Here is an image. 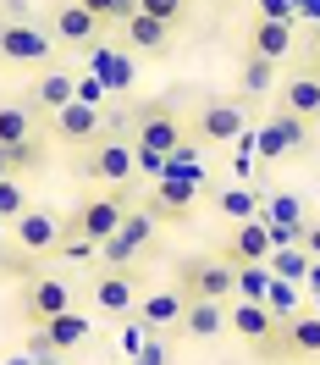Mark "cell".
<instances>
[{
    "mask_svg": "<svg viewBox=\"0 0 320 365\" xmlns=\"http://www.w3.org/2000/svg\"><path fill=\"white\" fill-rule=\"evenodd\" d=\"M177 288L188 299H232L238 294V266L221 255H188V260H177Z\"/></svg>",
    "mask_w": 320,
    "mask_h": 365,
    "instance_id": "6da1fadb",
    "label": "cell"
},
{
    "mask_svg": "<svg viewBox=\"0 0 320 365\" xmlns=\"http://www.w3.org/2000/svg\"><path fill=\"white\" fill-rule=\"evenodd\" d=\"M83 178H94V182H127V178H138V150H133V138H122V133H105L94 138L89 150H83V166H78Z\"/></svg>",
    "mask_w": 320,
    "mask_h": 365,
    "instance_id": "7a4b0ae2",
    "label": "cell"
},
{
    "mask_svg": "<svg viewBox=\"0 0 320 365\" xmlns=\"http://www.w3.org/2000/svg\"><path fill=\"white\" fill-rule=\"evenodd\" d=\"M149 244H155V216H149V210H127L122 227L100 244V260H105V266H133Z\"/></svg>",
    "mask_w": 320,
    "mask_h": 365,
    "instance_id": "3957f363",
    "label": "cell"
},
{
    "mask_svg": "<svg viewBox=\"0 0 320 365\" xmlns=\"http://www.w3.org/2000/svg\"><path fill=\"white\" fill-rule=\"evenodd\" d=\"M199 194H205V182H199V178H155L144 210H149L155 222H188L193 205H199Z\"/></svg>",
    "mask_w": 320,
    "mask_h": 365,
    "instance_id": "277c9868",
    "label": "cell"
},
{
    "mask_svg": "<svg viewBox=\"0 0 320 365\" xmlns=\"http://www.w3.org/2000/svg\"><path fill=\"white\" fill-rule=\"evenodd\" d=\"M188 133L199 144H238L243 138V106L238 100H205L199 111L188 116Z\"/></svg>",
    "mask_w": 320,
    "mask_h": 365,
    "instance_id": "5b68a950",
    "label": "cell"
},
{
    "mask_svg": "<svg viewBox=\"0 0 320 365\" xmlns=\"http://www.w3.org/2000/svg\"><path fill=\"white\" fill-rule=\"evenodd\" d=\"M67 227H72V216H55V210H23L17 222H11V238H17V250L23 255H50L61 238H67Z\"/></svg>",
    "mask_w": 320,
    "mask_h": 365,
    "instance_id": "8992f818",
    "label": "cell"
},
{
    "mask_svg": "<svg viewBox=\"0 0 320 365\" xmlns=\"http://www.w3.org/2000/svg\"><path fill=\"white\" fill-rule=\"evenodd\" d=\"M254 144H260V155H265V160H287V155H298V150L309 144V122L293 116V111H271L265 122H260Z\"/></svg>",
    "mask_w": 320,
    "mask_h": 365,
    "instance_id": "52a82bcc",
    "label": "cell"
},
{
    "mask_svg": "<svg viewBox=\"0 0 320 365\" xmlns=\"http://www.w3.org/2000/svg\"><path fill=\"white\" fill-rule=\"evenodd\" d=\"M50 34H55V45L94 50V39L105 34V23L94 17L89 6H78V0H55V6H50Z\"/></svg>",
    "mask_w": 320,
    "mask_h": 365,
    "instance_id": "ba28073f",
    "label": "cell"
},
{
    "mask_svg": "<svg viewBox=\"0 0 320 365\" xmlns=\"http://www.w3.org/2000/svg\"><path fill=\"white\" fill-rule=\"evenodd\" d=\"M188 138H193V133H188V122H177L171 106H144V111H138V138H133V144L171 155V150H183Z\"/></svg>",
    "mask_w": 320,
    "mask_h": 365,
    "instance_id": "9c48e42d",
    "label": "cell"
},
{
    "mask_svg": "<svg viewBox=\"0 0 320 365\" xmlns=\"http://www.w3.org/2000/svg\"><path fill=\"white\" fill-rule=\"evenodd\" d=\"M0 56H6V61H17V67H45L50 56H55V39H50L45 28H33V23H11V17H6V34H0Z\"/></svg>",
    "mask_w": 320,
    "mask_h": 365,
    "instance_id": "30bf717a",
    "label": "cell"
},
{
    "mask_svg": "<svg viewBox=\"0 0 320 365\" xmlns=\"http://www.w3.org/2000/svg\"><path fill=\"white\" fill-rule=\"evenodd\" d=\"M122 216H127V194H100V200H83V205L72 210V232L105 244V238L122 227Z\"/></svg>",
    "mask_w": 320,
    "mask_h": 365,
    "instance_id": "8fae6325",
    "label": "cell"
},
{
    "mask_svg": "<svg viewBox=\"0 0 320 365\" xmlns=\"http://www.w3.org/2000/svg\"><path fill=\"white\" fill-rule=\"evenodd\" d=\"M94 304H100V316H133L138 310L133 266H105V272L94 277Z\"/></svg>",
    "mask_w": 320,
    "mask_h": 365,
    "instance_id": "7c38bea8",
    "label": "cell"
},
{
    "mask_svg": "<svg viewBox=\"0 0 320 365\" xmlns=\"http://www.w3.org/2000/svg\"><path fill=\"white\" fill-rule=\"evenodd\" d=\"M105 133V106H89V100H72L55 111V138L72 144V150H89L94 138Z\"/></svg>",
    "mask_w": 320,
    "mask_h": 365,
    "instance_id": "4fadbf2b",
    "label": "cell"
},
{
    "mask_svg": "<svg viewBox=\"0 0 320 365\" xmlns=\"http://www.w3.org/2000/svg\"><path fill=\"white\" fill-rule=\"evenodd\" d=\"M221 260L232 266H249V260H271V227H265V216H249V222H232V238Z\"/></svg>",
    "mask_w": 320,
    "mask_h": 365,
    "instance_id": "5bb4252c",
    "label": "cell"
},
{
    "mask_svg": "<svg viewBox=\"0 0 320 365\" xmlns=\"http://www.w3.org/2000/svg\"><path fill=\"white\" fill-rule=\"evenodd\" d=\"M23 310H28L33 327H45L50 316L72 310V288H67V282H55V277H33V282H28V294H23Z\"/></svg>",
    "mask_w": 320,
    "mask_h": 365,
    "instance_id": "9a60e30c",
    "label": "cell"
},
{
    "mask_svg": "<svg viewBox=\"0 0 320 365\" xmlns=\"http://www.w3.org/2000/svg\"><path fill=\"white\" fill-rule=\"evenodd\" d=\"M183 310H188L183 288H160V294H144L138 321H144V332H171V327H183Z\"/></svg>",
    "mask_w": 320,
    "mask_h": 365,
    "instance_id": "2e32d148",
    "label": "cell"
},
{
    "mask_svg": "<svg viewBox=\"0 0 320 365\" xmlns=\"http://www.w3.org/2000/svg\"><path fill=\"white\" fill-rule=\"evenodd\" d=\"M282 111L304 116L309 128H315V122H320V72H315V67L293 72V78L282 83Z\"/></svg>",
    "mask_w": 320,
    "mask_h": 365,
    "instance_id": "e0dca14e",
    "label": "cell"
},
{
    "mask_svg": "<svg viewBox=\"0 0 320 365\" xmlns=\"http://www.w3.org/2000/svg\"><path fill=\"white\" fill-rule=\"evenodd\" d=\"M227 327H232L243 343H260V338H271L282 321H276L260 299H232V304H227Z\"/></svg>",
    "mask_w": 320,
    "mask_h": 365,
    "instance_id": "ac0fdd59",
    "label": "cell"
},
{
    "mask_svg": "<svg viewBox=\"0 0 320 365\" xmlns=\"http://www.w3.org/2000/svg\"><path fill=\"white\" fill-rule=\"evenodd\" d=\"M249 56H265V61H282V56H293V23L254 17V23H249Z\"/></svg>",
    "mask_w": 320,
    "mask_h": 365,
    "instance_id": "d6986e66",
    "label": "cell"
},
{
    "mask_svg": "<svg viewBox=\"0 0 320 365\" xmlns=\"http://www.w3.org/2000/svg\"><path fill=\"white\" fill-rule=\"evenodd\" d=\"M183 332L188 338H221L227 332V299H188V310H183Z\"/></svg>",
    "mask_w": 320,
    "mask_h": 365,
    "instance_id": "ffe728a7",
    "label": "cell"
},
{
    "mask_svg": "<svg viewBox=\"0 0 320 365\" xmlns=\"http://www.w3.org/2000/svg\"><path fill=\"white\" fill-rule=\"evenodd\" d=\"M282 343H287V360L320 354V310H298L293 321H282Z\"/></svg>",
    "mask_w": 320,
    "mask_h": 365,
    "instance_id": "44dd1931",
    "label": "cell"
},
{
    "mask_svg": "<svg viewBox=\"0 0 320 365\" xmlns=\"http://www.w3.org/2000/svg\"><path fill=\"white\" fill-rule=\"evenodd\" d=\"M122 34H127V45L144 50V56H160V50L171 45V23H160L149 11H133V17L122 23Z\"/></svg>",
    "mask_w": 320,
    "mask_h": 365,
    "instance_id": "7402d4cb",
    "label": "cell"
},
{
    "mask_svg": "<svg viewBox=\"0 0 320 365\" xmlns=\"http://www.w3.org/2000/svg\"><path fill=\"white\" fill-rule=\"evenodd\" d=\"M89 316H83V310H61V316H50L45 321V338L55 343V354H72V349H83V343H89Z\"/></svg>",
    "mask_w": 320,
    "mask_h": 365,
    "instance_id": "603a6c76",
    "label": "cell"
},
{
    "mask_svg": "<svg viewBox=\"0 0 320 365\" xmlns=\"http://www.w3.org/2000/svg\"><path fill=\"white\" fill-rule=\"evenodd\" d=\"M78 100V78H67V72H45V78H33V106H45L50 116L61 111V106H72Z\"/></svg>",
    "mask_w": 320,
    "mask_h": 365,
    "instance_id": "cb8c5ba5",
    "label": "cell"
},
{
    "mask_svg": "<svg viewBox=\"0 0 320 365\" xmlns=\"http://www.w3.org/2000/svg\"><path fill=\"white\" fill-rule=\"evenodd\" d=\"M215 210L232 216V222H249V216H265V200H260L254 188H221V194H215Z\"/></svg>",
    "mask_w": 320,
    "mask_h": 365,
    "instance_id": "d4e9b609",
    "label": "cell"
},
{
    "mask_svg": "<svg viewBox=\"0 0 320 365\" xmlns=\"http://www.w3.org/2000/svg\"><path fill=\"white\" fill-rule=\"evenodd\" d=\"M309 266H315V255L304 250V244L271 250V272H276V277H287V282H309Z\"/></svg>",
    "mask_w": 320,
    "mask_h": 365,
    "instance_id": "484cf974",
    "label": "cell"
},
{
    "mask_svg": "<svg viewBox=\"0 0 320 365\" xmlns=\"http://www.w3.org/2000/svg\"><path fill=\"white\" fill-rule=\"evenodd\" d=\"M276 89V61H265V56H243V94L249 100H260V94Z\"/></svg>",
    "mask_w": 320,
    "mask_h": 365,
    "instance_id": "4316f807",
    "label": "cell"
},
{
    "mask_svg": "<svg viewBox=\"0 0 320 365\" xmlns=\"http://www.w3.org/2000/svg\"><path fill=\"white\" fill-rule=\"evenodd\" d=\"M265 310H271L276 321H293L298 316V282H287V277L271 272V288H265Z\"/></svg>",
    "mask_w": 320,
    "mask_h": 365,
    "instance_id": "83f0119b",
    "label": "cell"
},
{
    "mask_svg": "<svg viewBox=\"0 0 320 365\" xmlns=\"http://www.w3.org/2000/svg\"><path fill=\"white\" fill-rule=\"evenodd\" d=\"M28 138H33V116L6 100V106H0V144L11 150V144H28Z\"/></svg>",
    "mask_w": 320,
    "mask_h": 365,
    "instance_id": "f1b7e54d",
    "label": "cell"
},
{
    "mask_svg": "<svg viewBox=\"0 0 320 365\" xmlns=\"http://www.w3.org/2000/svg\"><path fill=\"white\" fill-rule=\"evenodd\" d=\"M265 288H271V260L238 266V294H232V299H260V304H265Z\"/></svg>",
    "mask_w": 320,
    "mask_h": 365,
    "instance_id": "f546056e",
    "label": "cell"
},
{
    "mask_svg": "<svg viewBox=\"0 0 320 365\" xmlns=\"http://www.w3.org/2000/svg\"><path fill=\"white\" fill-rule=\"evenodd\" d=\"M265 222H293V227H304L309 216H304V200H298V194L276 188V194H265Z\"/></svg>",
    "mask_w": 320,
    "mask_h": 365,
    "instance_id": "4dcf8cb0",
    "label": "cell"
},
{
    "mask_svg": "<svg viewBox=\"0 0 320 365\" xmlns=\"http://www.w3.org/2000/svg\"><path fill=\"white\" fill-rule=\"evenodd\" d=\"M78 6H89L105 28H111V23H127V17L138 11V0H78Z\"/></svg>",
    "mask_w": 320,
    "mask_h": 365,
    "instance_id": "1f68e13d",
    "label": "cell"
},
{
    "mask_svg": "<svg viewBox=\"0 0 320 365\" xmlns=\"http://www.w3.org/2000/svg\"><path fill=\"white\" fill-rule=\"evenodd\" d=\"M23 210H28V194H23V182H17V178H0V216H11V222H17Z\"/></svg>",
    "mask_w": 320,
    "mask_h": 365,
    "instance_id": "d6a6232c",
    "label": "cell"
},
{
    "mask_svg": "<svg viewBox=\"0 0 320 365\" xmlns=\"http://www.w3.org/2000/svg\"><path fill=\"white\" fill-rule=\"evenodd\" d=\"M138 11H149V17H160V23H183V11H188V0H138Z\"/></svg>",
    "mask_w": 320,
    "mask_h": 365,
    "instance_id": "836d02e7",
    "label": "cell"
},
{
    "mask_svg": "<svg viewBox=\"0 0 320 365\" xmlns=\"http://www.w3.org/2000/svg\"><path fill=\"white\" fill-rule=\"evenodd\" d=\"M133 365H171V349L160 343V332H149V338H144V349L133 354Z\"/></svg>",
    "mask_w": 320,
    "mask_h": 365,
    "instance_id": "e575fe53",
    "label": "cell"
},
{
    "mask_svg": "<svg viewBox=\"0 0 320 365\" xmlns=\"http://www.w3.org/2000/svg\"><path fill=\"white\" fill-rule=\"evenodd\" d=\"M254 17H276V23H298L293 0H254Z\"/></svg>",
    "mask_w": 320,
    "mask_h": 365,
    "instance_id": "d590c367",
    "label": "cell"
},
{
    "mask_svg": "<svg viewBox=\"0 0 320 365\" xmlns=\"http://www.w3.org/2000/svg\"><path fill=\"white\" fill-rule=\"evenodd\" d=\"M105 89H111V83H105L100 72H94V78H78V100H89V106H105Z\"/></svg>",
    "mask_w": 320,
    "mask_h": 365,
    "instance_id": "8d00e7d4",
    "label": "cell"
},
{
    "mask_svg": "<svg viewBox=\"0 0 320 365\" xmlns=\"http://www.w3.org/2000/svg\"><path fill=\"white\" fill-rule=\"evenodd\" d=\"M6 155H11V172H28V166L39 160V138H28V144H11Z\"/></svg>",
    "mask_w": 320,
    "mask_h": 365,
    "instance_id": "74e56055",
    "label": "cell"
},
{
    "mask_svg": "<svg viewBox=\"0 0 320 365\" xmlns=\"http://www.w3.org/2000/svg\"><path fill=\"white\" fill-rule=\"evenodd\" d=\"M138 150V172H144V178H160V172H166V155H160V150H144V144H133Z\"/></svg>",
    "mask_w": 320,
    "mask_h": 365,
    "instance_id": "f35d334b",
    "label": "cell"
},
{
    "mask_svg": "<svg viewBox=\"0 0 320 365\" xmlns=\"http://www.w3.org/2000/svg\"><path fill=\"white\" fill-rule=\"evenodd\" d=\"M298 244H304V250L320 260V222H304V238H298Z\"/></svg>",
    "mask_w": 320,
    "mask_h": 365,
    "instance_id": "ab89813d",
    "label": "cell"
},
{
    "mask_svg": "<svg viewBox=\"0 0 320 365\" xmlns=\"http://www.w3.org/2000/svg\"><path fill=\"white\" fill-rule=\"evenodd\" d=\"M309 67L320 72V28H315V39H309Z\"/></svg>",
    "mask_w": 320,
    "mask_h": 365,
    "instance_id": "60d3db41",
    "label": "cell"
},
{
    "mask_svg": "<svg viewBox=\"0 0 320 365\" xmlns=\"http://www.w3.org/2000/svg\"><path fill=\"white\" fill-rule=\"evenodd\" d=\"M0 178H11V155H6V144H0Z\"/></svg>",
    "mask_w": 320,
    "mask_h": 365,
    "instance_id": "b9f144b4",
    "label": "cell"
},
{
    "mask_svg": "<svg viewBox=\"0 0 320 365\" xmlns=\"http://www.w3.org/2000/svg\"><path fill=\"white\" fill-rule=\"evenodd\" d=\"M6 365H33V354H11V360H6Z\"/></svg>",
    "mask_w": 320,
    "mask_h": 365,
    "instance_id": "7bdbcfd3",
    "label": "cell"
},
{
    "mask_svg": "<svg viewBox=\"0 0 320 365\" xmlns=\"http://www.w3.org/2000/svg\"><path fill=\"white\" fill-rule=\"evenodd\" d=\"M0 272H6V255H0Z\"/></svg>",
    "mask_w": 320,
    "mask_h": 365,
    "instance_id": "ee69618b",
    "label": "cell"
},
{
    "mask_svg": "<svg viewBox=\"0 0 320 365\" xmlns=\"http://www.w3.org/2000/svg\"><path fill=\"white\" fill-rule=\"evenodd\" d=\"M0 34H6V23H0Z\"/></svg>",
    "mask_w": 320,
    "mask_h": 365,
    "instance_id": "f6af8a7d",
    "label": "cell"
}]
</instances>
